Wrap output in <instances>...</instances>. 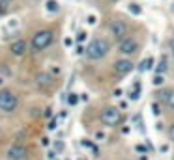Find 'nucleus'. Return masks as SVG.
I'll return each mask as SVG.
<instances>
[{
	"mask_svg": "<svg viewBox=\"0 0 174 160\" xmlns=\"http://www.w3.org/2000/svg\"><path fill=\"white\" fill-rule=\"evenodd\" d=\"M109 50H111V43L105 37H94L88 43L84 54H86L88 60H101V58H105L109 54Z\"/></svg>",
	"mask_w": 174,
	"mask_h": 160,
	"instance_id": "f257e3e1",
	"label": "nucleus"
},
{
	"mask_svg": "<svg viewBox=\"0 0 174 160\" xmlns=\"http://www.w3.org/2000/svg\"><path fill=\"white\" fill-rule=\"evenodd\" d=\"M52 39H54V34H52V30H37L34 35H32V41H30V47H32V50L34 52H41V50H45L51 43H52Z\"/></svg>",
	"mask_w": 174,
	"mask_h": 160,
	"instance_id": "f03ea898",
	"label": "nucleus"
},
{
	"mask_svg": "<svg viewBox=\"0 0 174 160\" xmlns=\"http://www.w3.org/2000/svg\"><path fill=\"white\" fill-rule=\"evenodd\" d=\"M99 121H101L103 127H109V129L118 127L120 121H122V112H120V108H118V106H105V108L101 110V114H99Z\"/></svg>",
	"mask_w": 174,
	"mask_h": 160,
	"instance_id": "7ed1b4c3",
	"label": "nucleus"
},
{
	"mask_svg": "<svg viewBox=\"0 0 174 160\" xmlns=\"http://www.w3.org/2000/svg\"><path fill=\"white\" fill-rule=\"evenodd\" d=\"M19 106V99L11 89H0V112L11 114Z\"/></svg>",
	"mask_w": 174,
	"mask_h": 160,
	"instance_id": "20e7f679",
	"label": "nucleus"
},
{
	"mask_svg": "<svg viewBox=\"0 0 174 160\" xmlns=\"http://www.w3.org/2000/svg\"><path fill=\"white\" fill-rule=\"evenodd\" d=\"M139 43H137V39L135 37H124V39H120L118 41V52L122 54V58H127V56H133V54H137L139 52Z\"/></svg>",
	"mask_w": 174,
	"mask_h": 160,
	"instance_id": "39448f33",
	"label": "nucleus"
},
{
	"mask_svg": "<svg viewBox=\"0 0 174 160\" xmlns=\"http://www.w3.org/2000/svg\"><path fill=\"white\" fill-rule=\"evenodd\" d=\"M127 32H129V26H127V22L126 21H122V19H114V21H111V24H109V34L114 37V39H124V37H127Z\"/></svg>",
	"mask_w": 174,
	"mask_h": 160,
	"instance_id": "423d86ee",
	"label": "nucleus"
},
{
	"mask_svg": "<svg viewBox=\"0 0 174 160\" xmlns=\"http://www.w3.org/2000/svg\"><path fill=\"white\" fill-rule=\"evenodd\" d=\"M112 69H114V73H116L118 76H127V75L135 69V63H133L129 58H120V60L114 62Z\"/></svg>",
	"mask_w": 174,
	"mask_h": 160,
	"instance_id": "0eeeda50",
	"label": "nucleus"
},
{
	"mask_svg": "<svg viewBox=\"0 0 174 160\" xmlns=\"http://www.w3.org/2000/svg\"><path fill=\"white\" fill-rule=\"evenodd\" d=\"M6 157H7V160H24L28 157V149H26L22 144H13V145L7 149Z\"/></svg>",
	"mask_w": 174,
	"mask_h": 160,
	"instance_id": "6e6552de",
	"label": "nucleus"
},
{
	"mask_svg": "<svg viewBox=\"0 0 174 160\" xmlns=\"http://www.w3.org/2000/svg\"><path fill=\"white\" fill-rule=\"evenodd\" d=\"M156 95H157V101H161L165 104V108L174 110V88L172 89H159Z\"/></svg>",
	"mask_w": 174,
	"mask_h": 160,
	"instance_id": "1a4fd4ad",
	"label": "nucleus"
},
{
	"mask_svg": "<svg viewBox=\"0 0 174 160\" xmlns=\"http://www.w3.org/2000/svg\"><path fill=\"white\" fill-rule=\"evenodd\" d=\"M26 50H28V45H26V41H22V39L13 41L11 47H9V52H11L13 56H17V58H19V56H24Z\"/></svg>",
	"mask_w": 174,
	"mask_h": 160,
	"instance_id": "9d476101",
	"label": "nucleus"
},
{
	"mask_svg": "<svg viewBox=\"0 0 174 160\" xmlns=\"http://www.w3.org/2000/svg\"><path fill=\"white\" fill-rule=\"evenodd\" d=\"M52 75H49V73H37L36 75V84H37V88H41V89H47V88H51L52 86Z\"/></svg>",
	"mask_w": 174,
	"mask_h": 160,
	"instance_id": "9b49d317",
	"label": "nucleus"
},
{
	"mask_svg": "<svg viewBox=\"0 0 174 160\" xmlns=\"http://www.w3.org/2000/svg\"><path fill=\"white\" fill-rule=\"evenodd\" d=\"M167 69H169V60H167V56L163 54V56L159 58V62H157L156 73H159V75H165V73H167Z\"/></svg>",
	"mask_w": 174,
	"mask_h": 160,
	"instance_id": "f8f14e48",
	"label": "nucleus"
},
{
	"mask_svg": "<svg viewBox=\"0 0 174 160\" xmlns=\"http://www.w3.org/2000/svg\"><path fill=\"white\" fill-rule=\"evenodd\" d=\"M45 9H47L49 13H58V11H60L58 0H47V2H45Z\"/></svg>",
	"mask_w": 174,
	"mask_h": 160,
	"instance_id": "ddd939ff",
	"label": "nucleus"
},
{
	"mask_svg": "<svg viewBox=\"0 0 174 160\" xmlns=\"http://www.w3.org/2000/svg\"><path fill=\"white\" fill-rule=\"evenodd\" d=\"M152 84H154V86H163V84H165V75H159V73H156V75H154V80H152Z\"/></svg>",
	"mask_w": 174,
	"mask_h": 160,
	"instance_id": "4468645a",
	"label": "nucleus"
},
{
	"mask_svg": "<svg viewBox=\"0 0 174 160\" xmlns=\"http://www.w3.org/2000/svg\"><path fill=\"white\" fill-rule=\"evenodd\" d=\"M152 63H154V60H152V58H146V60H142V63H141L139 71H148V69L152 67Z\"/></svg>",
	"mask_w": 174,
	"mask_h": 160,
	"instance_id": "2eb2a0df",
	"label": "nucleus"
},
{
	"mask_svg": "<svg viewBox=\"0 0 174 160\" xmlns=\"http://www.w3.org/2000/svg\"><path fill=\"white\" fill-rule=\"evenodd\" d=\"M139 97H141V82L135 84V86H133V91H131V99H133V101H137Z\"/></svg>",
	"mask_w": 174,
	"mask_h": 160,
	"instance_id": "dca6fc26",
	"label": "nucleus"
},
{
	"mask_svg": "<svg viewBox=\"0 0 174 160\" xmlns=\"http://www.w3.org/2000/svg\"><path fill=\"white\" fill-rule=\"evenodd\" d=\"M67 103H69V104H77V103H79V97H77V93H69V97H67Z\"/></svg>",
	"mask_w": 174,
	"mask_h": 160,
	"instance_id": "f3484780",
	"label": "nucleus"
},
{
	"mask_svg": "<svg viewBox=\"0 0 174 160\" xmlns=\"http://www.w3.org/2000/svg\"><path fill=\"white\" fill-rule=\"evenodd\" d=\"M129 9H131V13H135V15L142 11V9H141V6H137V4H129Z\"/></svg>",
	"mask_w": 174,
	"mask_h": 160,
	"instance_id": "a211bd4d",
	"label": "nucleus"
},
{
	"mask_svg": "<svg viewBox=\"0 0 174 160\" xmlns=\"http://www.w3.org/2000/svg\"><path fill=\"white\" fill-rule=\"evenodd\" d=\"M9 2H11V0H0V11H4V9L9 6Z\"/></svg>",
	"mask_w": 174,
	"mask_h": 160,
	"instance_id": "6ab92c4d",
	"label": "nucleus"
},
{
	"mask_svg": "<svg viewBox=\"0 0 174 160\" xmlns=\"http://www.w3.org/2000/svg\"><path fill=\"white\" fill-rule=\"evenodd\" d=\"M169 138H171V142L174 144V123L169 127Z\"/></svg>",
	"mask_w": 174,
	"mask_h": 160,
	"instance_id": "aec40b11",
	"label": "nucleus"
},
{
	"mask_svg": "<svg viewBox=\"0 0 174 160\" xmlns=\"http://www.w3.org/2000/svg\"><path fill=\"white\" fill-rule=\"evenodd\" d=\"M169 50H171V56L174 58V37L169 41Z\"/></svg>",
	"mask_w": 174,
	"mask_h": 160,
	"instance_id": "412c9836",
	"label": "nucleus"
},
{
	"mask_svg": "<svg viewBox=\"0 0 174 160\" xmlns=\"http://www.w3.org/2000/svg\"><path fill=\"white\" fill-rule=\"evenodd\" d=\"M88 24H96L97 22V19H96V15H88V21H86Z\"/></svg>",
	"mask_w": 174,
	"mask_h": 160,
	"instance_id": "4be33fe9",
	"label": "nucleus"
},
{
	"mask_svg": "<svg viewBox=\"0 0 174 160\" xmlns=\"http://www.w3.org/2000/svg\"><path fill=\"white\" fill-rule=\"evenodd\" d=\"M84 37H86V32H79L77 34V41H84Z\"/></svg>",
	"mask_w": 174,
	"mask_h": 160,
	"instance_id": "5701e85b",
	"label": "nucleus"
},
{
	"mask_svg": "<svg viewBox=\"0 0 174 160\" xmlns=\"http://www.w3.org/2000/svg\"><path fill=\"white\" fill-rule=\"evenodd\" d=\"M152 112H154L156 116H159V106H157V104H154V103H152Z\"/></svg>",
	"mask_w": 174,
	"mask_h": 160,
	"instance_id": "b1692460",
	"label": "nucleus"
},
{
	"mask_svg": "<svg viewBox=\"0 0 174 160\" xmlns=\"http://www.w3.org/2000/svg\"><path fill=\"white\" fill-rule=\"evenodd\" d=\"M56 125H58V121H56V119H52V121H51V125H49V130H54V129H56Z\"/></svg>",
	"mask_w": 174,
	"mask_h": 160,
	"instance_id": "393cba45",
	"label": "nucleus"
},
{
	"mask_svg": "<svg viewBox=\"0 0 174 160\" xmlns=\"http://www.w3.org/2000/svg\"><path fill=\"white\" fill-rule=\"evenodd\" d=\"M96 138H97V142H103L105 134H103V132H96Z\"/></svg>",
	"mask_w": 174,
	"mask_h": 160,
	"instance_id": "a878e982",
	"label": "nucleus"
},
{
	"mask_svg": "<svg viewBox=\"0 0 174 160\" xmlns=\"http://www.w3.org/2000/svg\"><path fill=\"white\" fill-rule=\"evenodd\" d=\"M135 149H137V151H141V153H146V149H144V147H142V145H137V147H135Z\"/></svg>",
	"mask_w": 174,
	"mask_h": 160,
	"instance_id": "bb28decb",
	"label": "nucleus"
},
{
	"mask_svg": "<svg viewBox=\"0 0 174 160\" xmlns=\"http://www.w3.org/2000/svg\"><path fill=\"white\" fill-rule=\"evenodd\" d=\"M0 82H2V78H0Z\"/></svg>",
	"mask_w": 174,
	"mask_h": 160,
	"instance_id": "cd10ccee",
	"label": "nucleus"
}]
</instances>
